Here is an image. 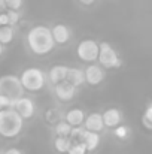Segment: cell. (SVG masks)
I'll use <instances>...</instances> for the list:
<instances>
[{
  "instance_id": "obj_1",
  "label": "cell",
  "mask_w": 152,
  "mask_h": 154,
  "mask_svg": "<svg viewBox=\"0 0 152 154\" xmlns=\"http://www.w3.org/2000/svg\"><path fill=\"white\" fill-rule=\"evenodd\" d=\"M27 44H28V48L37 55L49 54L55 47V42L51 35V29L46 26L31 27L27 33Z\"/></svg>"
},
{
  "instance_id": "obj_2",
  "label": "cell",
  "mask_w": 152,
  "mask_h": 154,
  "mask_svg": "<svg viewBox=\"0 0 152 154\" xmlns=\"http://www.w3.org/2000/svg\"><path fill=\"white\" fill-rule=\"evenodd\" d=\"M22 127H24V120L13 108L0 111V136L7 139L16 138L21 133Z\"/></svg>"
},
{
  "instance_id": "obj_3",
  "label": "cell",
  "mask_w": 152,
  "mask_h": 154,
  "mask_svg": "<svg viewBox=\"0 0 152 154\" xmlns=\"http://www.w3.org/2000/svg\"><path fill=\"white\" fill-rule=\"evenodd\" d=\"M19 82L22 85L24 90L28 91H39L45 87L46 82V75L42 69L39 67H28L25 69L21 76H19Z\"/></svg>"
},
{
  "instance_id": "obj_4",
  "label": "cell",
  "mask_w": 152,
  "mask_h": 154,
  "mask_svg": "<svg viewBox=\"0 0 152 154\" xmlns=\"http://www.w3.org/2000/svg\"><path fill=\"white\" fill-rule=\"evenodd\" d=\"M0 94L9 97L10 100H16L24 97V88L19 82V78L15 75H4L0 78Z\"/></svg>"
},
{
  "instance_id": "obj_5",
  "label": "cell",
  "mask_w": 152,
  "mask_h": 154,
  "mask_svg": "<svg viewBox=\"0 0 152 154\" xmlns=\"http://www.w3.org/2000/svg\"><path fill=\"white\" fill-rule=\"evenodd\" d=\"M97 60L100 61L101 66H104L106 69H118V67L122 64L119 55L116 54V51H115L107 42L99 44V55H97Z\"/></svg>"
},
{
  "instance_id": "obj_6",
  "label": "cell",
  "mask_w": 152,
  "mask_h": 154,
  "mask_svg": "<svg viewBox=\"0 0 152 154\" xmlns=\"http://www.w3.org/2000/svg\"><path fill=\"white\" fill-rule=\"evenodd\" d=\"M76 54L82 61L91 63L97 60L99 55V44L93 39H85L82 42H79L78 48H76Z\"/></svg>"
},
{
  "instance_id": "obj_7",
  "label": "cell",
  "mask_w": 152,
  "mask_h": 154,
  "mask_svg": "<svg viewBox=\"0 0 152 154\" xmlns=\"http://www.w3.org/2000/svg\"><path fill=\"white\" fill-rule=\"evenodd\" d=\"M12 108L21 115L22 120L31 118V117L34 115V112H36V105H34V102H33L31 99H28V97H19V99L13 100Z\"/></svg>"
},
{
  "instance_id": "obj_8",
  "label": "cell",
  "mask_w": 152,
  "mask_h": 154,
  "mask_svg": "<svg viewBox=\"0 0 152 154\" xmlns=\"http://www.w3.org/2000/svg\"><path fill=\"white\" fill-rule=\"evenodd\" d=\"M54 91L57 94V97L61 100V102H69L75 97L76 94V87H73L70 82L67 81H61L58 84L54 85Z\"/></svg>"
},
{
  "instance_id": "obj_9",
  "label": "cell",
  "mask_w": 152,
  "mask_h": 154,
  "mask_svg": "<svg viewBox=\"0 0 152 154\" xmlns=\"http://www.w3.org/2000/svg\"><path fill=\"white\" fill-rule=\"evenodd\" d=\"M84 78L85 82H88L90 85H99L104 79V72L99 64H88L84 70Z\"/></svg>"
},
{
  "instance_id": "obj_10",
  "label": "cell",
  "mask_w": 152,
  "mask_h": 154,
  "mask_svg": "<svg viewBox=\"0 0 152 154\" xmlns=\"http://www.w3.org/2000/svg\"><path fill=\"white\" fill-rule=\"evenodd\" d=\"M51 35H52V39L55 44H60V45H64L66 42H69L70 39V29L64 24H55L52 29H51Z\"/></svg>"
},
{
  "instance_id": "obj_11",
  "label": "cell",
  "mask_w": 152,
  "mask_h": 154,
  "mask_svg": "<svg viewBox=\"0 0 152 154\" xmlns=\"http://www.w3.org/2000/svg\"><path fill=\"white\" fill-rule=\"evenodd\" d=\"M84 127H85V130H88V132H96V133L101 132L103 127H104L101 114H99V112H93V114L87 115L85 120H84Z\"/></svg>"
},
{
  "instance_id": "obj_12",
  "label": "cell",
  "mask_w": 152,
  "mask_h": 154,
  "mask_svg": "<svg viewBox=\"0 0 152 154\" xmlns=\"http://www.w3.org/2000/svg\"><path fill=\"white\" fill-rule=\"evenodd\" d=\"M101 118H103V124L106 127H116V126H119V123L122 120V114L116 108H109L104 111V114H101Z\"/></svg>"
},
{
  "instance_id": "obj_13",
  "label": "cell",
  "mask_w": 152,
  "mask_h": 154,
  "mask_svg": "<svg viewBox=\"0 0 152 154\" xmlns=\"http://www.w3.org/2000/svg\"><path fill=\"white\" fill-rule=\"evenodd\" d=\"M67 70L69 67L64 66V64H57V66H52L48 72V79H49L51 84H58L61 81H66V75H67Z\"/></svg>"
},
{
  "instance_id": "obj_14",
  "label": "cell",
  "mask_w": 152,
  "mask_h": 154,
  "mask_svg": "<svg viewBox=\"0 0 152 154\" xmlns=\"http://www.w3.org/2000/svg\"><path fill=\"white\" fill-rule=\"evenodd\" d=\"M84 120H85V114L82 109L79 108H73L70 109L67 114H66V123L72 127H79L84 124Z\"/></svg>"
},
{
  "instance_id": "obj_15",
  "label": "cell",
  "mask_w": 152,
  "mask_h": 154,
  "mask_svg": "<svg viewBox=\"0 0 152 154\" xmlns=\"http://www.w3.org/2000/svg\"><path fill=\"white\" fill-rule=\"evenodd\" d=\"M81 142L85 145L87 151H94V150L100 145V135L96 133V132H88V130H85L84 135H82Z\"/></svg>"
},
{
  "instance_id": "obj_16",
  "label": "cell",
  "mask_w": 152,
  "mask_h": 154,
  "mask_svg": "<svg viewBox=\"0 0 152 154\" xmlns=\"http://www.w3.org/2000/svg\"><path fill=\"white\" fill-rule=\"evenodd\" d=\"M66 81L70 82L73 87H79L85 82V78H84V70L78 69V67H69L67 70V75H66Z\"/></svg>"
},
{
  "instance_id": "obj_17",
  "label": "cell",
  "mask_w": 152,
  "mask_h": 154,
  "mask_svg": "<svg viewBox=\"0 0 152 154\" xmlns=\"http://www.w3.org/2000/svg\"><path fill=\"white\" fill-rule=\"evenodd\" d=\"M72 139L70 138H63V136H57L55 139H54V147H55V150L58 151V153L64 154L69 151V148L72 147Z\"/></svg>"
},
{
  "instance_id": "obj_18",
  "label": "cell",
  "mask_w": 152,
  "mask_h": 154,
  "mask_svg": "<svg viewBox=\"0 0 152 154\" xmlns=\"http://www.w3.org/2000/svg\"><path fill=\"white\" fill-rule=\"evenodd\" d=\"M13 29L12 26H1L0 27V44L1 45H6V44H10L13 41Z\"/></svg>"
},
{
  "instance_id": "obj_19",
  "label": "cell",
  "mask_w": 152,
  "mask_h": 154,
  "mask_svg": "<svg viewBox=\"0 0 152 154\" xmlns=\"http://www.w3.org/2000/svg\"><path fill=\"white\" fill-rule=\"evenodd\" d=\"M72 132V126H69L66 121H61L55 126V133L57 136H63V138H69Z\"/></svg>"
},
{
  "instance_id": "obj_20",
  "label": "cell",
  "mask_w": 152,
  "mask_h": 154,
  "mask_svg": "<svg viewBox=\"0 0 152 154\" xmlns=\"http://www.w3.org/2000/svg\"><path fill=\"white\" fill-rule=\"evenodd\" d=\"M69 154H87V148H85V145L82 144V142H75V144H72V147L69 148Z\"/></svg>"
},
{
  "instance_id": "obj_21",
  "label": "cell",
  "mask_w": 152,
  "mask_h": 154,
  "mask_svg": "<svg viewBox=\"0 0 152 154\" xmlns=\"http://www.w3.org/2000/svg\"><path fill=\"white\" fill-rule=\"evenodd\" d=\"M113 133H115L116 138H119V139H125V138H128V135H130V129H128L127 126H116Z\"/></svg>"
},
{
  "instance_id": "obj_22",
  "label": "cell",
  "mask_w": 152,
  "mask_h": 154,
  "mask_svg": "<svg viewBox=\"0 0 152 154\" xmlns=\"http://www.w3.org/2000/svg\"><path fill=\"white\" fill-rule=\"evenodd\" d=\"M4 14H6V17H7V24H9V26H15V24L19 21V14H18L16 11L7 9V12H4Z\"/></svg>"
},
{
  "instance_id": "obj_23",
  "label": "cell",
  "mask_w": 152,
  "mask_h": 154,
  "mask_svg": "<svg viewBox=\"0 0 152 154\" xmlns=\"http://www.w3.org/2000/svg\"><path fill=\"white\" fill-rule=\"evenodd\" d=\"M22 3H24V0H4L6 8L10 11H18L22 6Z\"/></svg>"
},
{
  "instance_id": "obj_24",
  "label": "cell",
  "mask_w": 152,
  "mask_h": 154,
  "mask_svg": "<svg viewBox=\"0 0 152 154\" xmlns=\"http://www.w3.org/2000/svg\"><path fill=\"white\" fill-rule=\"evenodd\" d=\"M12 103H13V100H10L9 97H6V96H1V94H0V111H1V109L12 108Z\"/></svg>"
},
{
  "instance_id": "obj_25",
  "label": "cell",
  "mask_w": 152,
  "mask_h": 154,
  "mask_svg": "<svg viewBox=\"0 0 152 154\" xmlns=\"http://www.w3.org/2000/svg\"><path fill=\"white\" fill-rule=\"evenodd\" d=\"M143 118H146L149 123H152V105L151 103H148V106H146V112H145Z\"/></svg>"
},
{
  "instance_id": "obj_26",
  "label": "cell",
  "mask_w": 152,
  "mask_h": 154,
  "mask_svg": "<svg viewBox=\"0 0 152 154\" xmlns=\"http://www.w3.org/2000/svg\"><path fill=\"white\" fill-rule=\"evenodd\" d=\"M1 26H9V24H7V17H6L4 12L0 14V27H1Z\"/></svg>"
},
{
  "instance_id": "obj_27",
  "label": "cell",
  "mask_w": 152,
  "mask_h": 154,
  "mask_svg": "<svg viewBox=\"0 0 152 154\" xmlns=\"http://www.w3.org/2000/svg\"><path fill=\"white\" fill-rule=\"evenodd\" d=\"M3 154H22V153H21V150H18V148H9V150H6Z\"/></svg>"
},
{
  "instance_id": "obj_28",
  "label": "cell",
  "mask_w": 152,
  "mask_h": 154,
  "mask_svg": "<svg viewBox=\"0 0 152 154\" xmlns=\"http://www.w3.org/2000/svg\"><path fill=\"white\" fill-rule=\"evenodd\" d=\"M142 121H143V126H145L148 130H151V129H152V123H149L146 118H142Z\"/></svg>"
},
{
  "instance_id": "obj_29",
  "label": "cell",
  "mask_w": 152,
  "mask_h": 154,
  "mask_svg": "<svg viewBox=\"0 0 152 154\" xmlns=\"http://www.w3.org/2000/svg\"><path fill=\"white\" fill-rule=\"evenodd\" d=\"M79 2H81L82 5H87V6H88V5H93L96 0H79Z\"/></svg>"
},
{
  "instance_id": "obj_30",
  "label": "cell",
  "mask_w": 152,
  "mask_h": 154,
  "mask_svg": "<svg viewBox=\"0 0 152 154\" xmlns=\"http://www.w3.org/2000/svg\"><path fill=\"white\" fill-rule=\"evenodd\" d=\"M6 9V5H4V0H0V14Z\"/></svg>"
},
{
  "instance_id": "obj_31",
  "label": "cell",
  "mask_w": 152,
  "mask_h": 154,
  "mask_svg": "<svg viewBox=\"0 0 152 154\" xmlns=\"http://www.w3.org/2000/svg\"><path fill=\"white\" fill-rule=\"evenodd\" d=\"M1 54H3V45L0 44V55H1Z\"/></svg>"
},
{
  "instance_id": "obj_32",
  "label": "cell",
  "mask_w": 152,
  "mask_h": 154,
  "mask_svg": "<svg viewBox=\"0 0 152 154\" xmlns=\"http://www.w3.org/2000/svg\"><path fill=\"white\" fill-rule=\"evenodd\" d=\"M0 154H1V153H0Z\"/></svg>"
}]
</instances>
